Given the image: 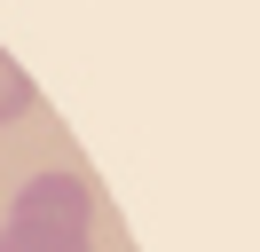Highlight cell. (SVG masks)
Returning <instances> with one entry per match:
<instances>
[{"label":"cell","instance_id":"obj_1","mask_svg":"<svg viewBox=\"0 0 260 252\" xmlns=\"http://www.w3.org/2000/svg\"><path fill=\"white\" fill-rule=\"evenodd\" d=\"M87 236H95L87 173H32L0 220V252H87Z\"/></svg>","mask_w":260,"mask_h":252},{"label":"cell","instance_id":"obj_2","mask_svg":"<svg viewBox=\"0 0 260 252\" xmlns=\"http://www.w3.org/2000/svg\"><path fill=\"white\" fill-rule=\"evenodd\" d=\"M32 103H40V87L24 79V63L8 55V47H0V126H16V118H24Z\"/></svg>","mask_w":260,"mask_h":252}]
</instances>
